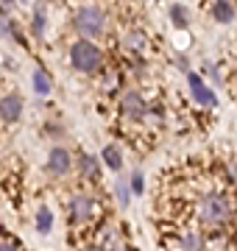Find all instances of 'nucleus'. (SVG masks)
I'll return each mask as SVG.
<instances>
[{"label":"nucleus","instance_id":"obj_1","mask_svg":"<svg viewBox=\"0 0 237 251\" xmlns=\"http://www.w3.org/2000/svg\"><path fill=\"white\" fill-rule=\"evenodd\" d=\"M70 62H73L75 70L95 73L100 64H103V53H100V48L95 45V42L78 39V42H73V48H70Z\"/></svg>","mask_w":237,"mask_h":251},{"label":"nucleus","instance_id":"obj_2","mask_svg":"<svg viewBox=\"0 0 237 251\" xmlns=\"http://www.w3.org/2000/svg\"><path fill=\"white\" fill-rule=\"evenodd\" d=\"M198 215H201L204 224L220 226V224H226L229 221L232 206H229L226 196H220V193H207V196L201 198V204H198Z\"/></svg>","mask_w":237,"mask_h":251},{"label":"nucleus","instance_id":"obj_3","mask_svg":"<svg viewBox=\"0 0 237 251\" xmlns=\"http://www.w3.org/2000/svg\"><path fill=\"white\" fill-rule=\"evenodd\" d=\"M73 25L81 36H98V34H103L106 14H103V9H98V6H84V9L75 11Z\"/></svg>","mask_w":237,"mask_h":251},{"label":"nucleus","instance_id":"obj_4","mask_svg":"<svg viewBox=\"0 0 237 251\" xmlns=\"http://www.w3.org/2000/svg\"><path fill=\"white\" fill-rule=\"evenodd\" d=\"M187 81H190V92L192 98L198 100L201 106H215L218 103V98H215V92L204 84V78L201 75H195V73H187Z\"/></svg>","mask_w":237,"mask_h":251},{"label":"nucleus","instance_id":"obj_5","mask_svg":"<svg viewBox=\"0 0 237 251\" xmlns=\"http://www.w3.org/2000/svg\"><path fill=\"white\" fill-rule=\"evenodd\" d=\"M70 153H67V148H62V145H56V148H50V153H47V171L53 173V176H67L70 173Z\"/></svg>","mask_w":237,"mask_h":251},{"label":"nucleus","instance_id":"obj_6","mask_svg":"<svg viewBox=\"0 0 237 251\" xmlns=\"http://www.w3.org/2000/svg\"><path fill=\"white\" fill-rule=\"evenodd\" d=\"M120 109H123V115L131 117V120H142L148 112L145 100H142V95L140 92H126L123 95V100H120Z\"/></svg>","mask_w":237,"mask_h":251},{"label":"nucleus","instance_id":"obj_7","mask_svg":"<svg viewBox=\"0 0 237 251\" xmlns=\"http://www.w3.org/2000/svg\"><path fill=\"white\" fill-rule=\"evenodd\" d=\"M70 215H73L75 224H87L92 218V198L87 193L73 196V201H70Z\"/></svg>","mask_w":237,"mask_h":251},{"label":"nucleus","instance_id":"obj_8","mask_svg":"<svg viewBox=\"0 0 237 251\" xmlns=\"http://www.w3.org/2000/svg\"><path fill=\"white\" fill-rule=\"evenodd\" d=\"M20 115H23V98H20L17 92H9L6 98L0 100V117L6 123H17Z\"/></svg>","mask_w":237,"mask_h":251},{"label":"nucleus","instance_id":"obj_9","mask_svg":"<svg viewBox=\"0 0 237 251\" xmlns=\"http://www.w3.org/2000/svg\"><path fill=\"white\" fill-rule=\"evenodd\" d=\"M103 162L109 165V171H123V153L118 145H106L103 148Z\"/></svg>","mask_w":237,"mask_h":251},{"label":"nucleus","instance_id":"obj_10","mask_svg":"<svg viewBox=\"0 0 237 251\" xmlns=\"http://www.w3.org/2000/svg\"><path fill=\"white\" fill-rule=\"evenodd\" d=\"M212 17L218 20V23H232V20H235V9H232V3H229V0H218V3H215V9H212Z\"/></svg>","mask_w":237,"mask_h":251},{"label":"nucleus","instance_id":"obj_11","mask_svg":"<svg viewBox=\"0 0 237 251\" xmlns=\"http://www.w3.org/2000/svg\"><path fill=\"white\" fill-rule=\"evenodd\" d=\"M182 251H204V237L195 232H187L182 237Z\"/></svg>","mask_w":237,"mask_h":251},{"label":"nucleus","instance_id":"obj_12","mask_svg":"<svg viewBox=\"0 0 237 251\" xmlns=\"http://www.w3.org/2000/svg\"><path fill=\"white\" fill-rule=\"evenodd\" d=\"M37 229L42 234H50V229H53V215H50L47 206H42V209L37 212Z\"/></svg>","mask_w":237,"mask_h":251},{"label":"nucleus","instance_id":"obj_13","mask_svg":"<svg viewBox=\"0 0 237 251\" xmlns=\"http://www.w3.org/2000/svg\"><path fill=\"white\" fill-rule=\"evenodd\" d=\"M78 168H81V176H87V179H95V176H98V162H95V156H90V153L81 156Z\"/></svg>","mask_w":237,"mask_h":251},{"label":"nucleus","instance_id":"obj_14","mask_svg":"<svg viewBox=\"0 0 237 251\" xmlns=\"http://www.w3.org/2000/svg\"><path fill=\"white\" fill-rule=\"evenodd\" d=\"M34 90H37L39 95H47V92H50V75H47L45 70H34Z\"/></svg>","mask_w":237,"mask_h":251},{"label":"nucleus","instance_id":"obj_15","mask_svg":"<svg viewBox=\"0 0 237 251\" xmlns=\"http://www.w3.org/2000/svg\"><path fill=\"white\" fill-rule=\"evenodd\" d=\"M170 20H173L176 28H187L190 25V17H187V9H184V6H173V9H170Z\"/></svg>","mask_w":237,"mask_h":251},{"label":"nucleus","instance_id":"obj_16","mask_svg":"<svg viewBox=\"0 0 237 251\" xmlns=\"http://www.w3.org/2000/svg\"><path fill=\"white\" fill-rule=\"evenodd\" d=\"M123 45H126L128 50H142V45H145V36L140 34V31H131V34H126Z\"/></svg>","mask_w":237,"mask_h":251},{"label":"nucleus","instance_id":"obj_17","mask_svg":"<svg viewBox=\"0 0 237 251\" xmlns=\"http://www.w3.org/2000/svg\"><path fill=\"white\" fill-rule=\"evenodd\" d=\"M34 36H39L45 31V6H37V14H34V25H31Z\"/></svg>","mask_w":237,"mask_h":251},{"label":"nucleus","instance_id":"obj_18","mask_svg":"<svg viewBox=\"0 0 237 251\" xmlns=\"http://www.w3.org/2000/svg\"><path fill=\"white\" fill-rule=\"evenodd\" d=\"M0 36H3V39H14V25H11L9 23V17H6V14H0Z\"/></svg>","mask_w":237,"mask_h":251},{"label":"nucleus","instance_id":"obj_19","mask_svg":"<svg viewBox=\"0 0 237 251\" xmlns=\"http://www.w3.org/2000/svg\"><path fill=\"white\" fill-rule=\"evenodd\" d=\"M131 190H134V196L145 193V179H142V173H140V171L131 173Z\"/></svg>","mask_w":237,"mask_h":251},{"label":"nucleus","instance_id":"obj_20","mask_svg":"<svg viewBox=\"0 0 237 251\" xmlns=\"http://www.w3.org/2000/svg\"><path fill=\"white\" fill-rule=\"evenodd\" d=\"M118 201H120L123 206H128V184H126L123 179L118 181Z\"/></svg>","mask_w":237,"mask_h":251},{"label":"nucleus","instance_id":"obj_21","mask_svg":"<svg viewBox=\"0 0 237 251\" xmlns=\"http://www.w3.org/2000/svg\"><path fill=\"white\" fill-rule=\"evenodd\" d=\"M176 64H179L184 73H190V67H187V59H184V56H179V62H176Z\"/></svg>","mask_w":237,"mask_h":251},{"label":"nucleus","instance_id":"obj_22","mask_svg":"<svg viewBox=\"0 0 237 251\" xmlns=\"http://www.w3.org/2000/svg\"><path fill=\"white\" fill-rule=\"evenodd\" d=\"M0 251H17L14 246H9V243H0Z\"/></svg>","mask_w":237,"mask_h":251},{"label":"nucleus","instance_id":"obj_23","mask_svg":"<svg viewBox=\"0 0 237 251\" xmlns=\"http://www.w3.org/2000/svg\"><path fill=\"white\" fill-rule=\"evenodd\" d=\"M232 179H235V181H237V159H235V162H232Z\"/></svg>","mask_w":237,"mask_h":251},{"label":"nucleus","instance_id":"obj_24","mask_svg":"<svg viewBox=\"0 0 237 251\" xmlns=\"http://www.w3.org/2000/svg\"><path fill=\"white\" fill-rule=\"evenodd\" d=\"M87 251H106V249H100V246H90Z\"/></svg>","mask_w":237,"mask_h":251},{"label":"nucleus","instance_id":"obj_25","mask_svg":"<svg viewBox=\"0 0 237 251\" xmlns=\"http://www.w3.org/2000/svg\"><path fill=\"white\" fill-rule=\"evenodd\" d=\"M115 251H128V249H126V246H118V249H115Z\"/></svg>","mask_w":237,"mask_h":251},{"label":"nucleus","instance_id":"obj_26","mask_svg":"<svg viewBox=\"0 0 237 251\" xmlns=\"http://www.w3.org/2000/svg\"><path fill=\"white\" fill-rule=\"evenodd\" d=\"M20 3H31V0H20Z\"/></svg>","mask_w":237,"mask_h":251}]
</instances>
